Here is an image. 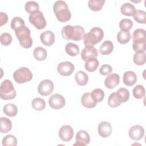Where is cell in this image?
I'll return each mask as SVG.
<instances>
[{
  "mask_svg": "<svg viewBox=\"0 0 146 146\" xmlns=\"http://www.w3.org/2000/svg\"><path fill=\"white\" fill-rule=\"evenodd\" d=\"M133 62L139 66L143 65L145 63L146 56L145 52H135L133 57Z\"/></svg>",
  "mask_w": 146,
  "mask_h": 146,
  "instance_id": "35",
  "label": "cell"
},
{
  "mask_svg": "<svg viewBox=\"0 0 146 146\" xmlns=\"http://www.w3.org/2000/svg\"><path fill=\"white\" fill-rule=\"evenodd\" d=\"M133 26V22L129 19H123L120 21L119 27L121 30L129 31Z\"/></svg>",
  "mask_w": 146,
  "mask_h": 146,
  "instance_id": "40",
  "label": "cell"
},
{
  "mask_svg": "<svg viewBox=\"0 0 146 146\" xmlns=\"http://www.w3.org/2000/svg\"><path fill=\"white\" fill-rule=\"evenodd\" d=\"M113 50V44L110 40L104 41L99 48V52L102 55H107L111 54Z\"/></svg>",
  "mask_w": 146,
  "mask_h": 146,
  "instance_id": "20",
  "label": "cell"
},
{
  "mask_svg": "<svg viewBox=\"0 0 146 146\" xmlns=\"http://www.w3.org/2000/svg\"><path fill=\"white\" fill-rule=\"evenodd\" d=\"M12 123L11 120L5 117L0 118V131L2 133H6L11 131Z\"/></svg>",
  "mask_w": 146,
  "mask_h": 146,
  "instance_id": "19",
  "label": "cell"
},
{
  "mask_svg": "<svg viewBox=\"0 0 146 146\" xmlns=\"http://www.w3.org/2000/svg\"><path fill=\"white\" fill-rule=\"evenodd\" d=\"M120 81V76L117 74H110L105 79L104 85L108 89L115 88Z\"/></svg>",
  "mask_w": 146,
  "mask_h": 146,
  "instance_id": "17",
  "label": "cell"
},
{
  "mask_svg": "<svg viewBox=\"0 0 146 146\" xmlns=\"http://www.w3.org/2000/svg\"><path fill=\"white\" fill-rule=\"evenodd\" d=\"M32 107L36 111H42L46 107L45 101L40 98H34L31 102Z\"/></svg>",
  "mask_w": 146,
  "mask_h": 146,
  "instance_id": "32",
  "label": "cell"
},
{
  "mask_svg": "<svg viewBox=\"0 0 146 146\" xmlns=\"http://www.w3.org/2000/svg\"><path fill=\"white\" fill-rule=\"evenodd\" d=\"M133 40H145V31L143 29H137L135 30L132 35Z\"/></svg>",
  "mask_w": 146,
  "mask_h": 146,
  "instance_id": "42",
  "label": "cell"
},
{
  "mask_svg": "<svg viewBox=\"0 0 146 146\" xmlns=\"http://www.w3.org/2000/svg\"><path fill=\"white\" fill-rule=\"evenodd\" d=\"M75 70L74 65L70 62H63L58 64L57 71L62 76H67L71 75Z\"/></svg>",
  "mask_w": 146,
  "mask_h": 146,
  "instance_id": "9",
  "label": "cell"
},
{
  "mask_svg": "<svg viewBox=\"0 0 146 146\" xmlns=\"http://www.w3.org/2000/svg\"><path fill=\"white\" fill-rule=\"evenodd\" d=\"M59 136L60 139L65 142L70 141L74 136V130L68 125H64L60 127L59 131Z\"/></svg>",
  "mask_w": 146,
  "mask_h": 146,
  "instance_id": "10",
  "label": "cell"
},
{
  "mask_svg": "<svg viewBox=\"0 0 146 146\" xmlns=\"http://www.w3.org/2000/svg\"><path fill=\"white\" fill-rule=\"evenodd\" d=\"M22 26H25V23L24 20L21 17H16L13 18L11 20L10 26L13 30H15L17 29Z\"/></svg>",
  "mask_w": 146,
  "mask_h": 146,
  "instance_id": "41",
  "label": "cell"
},
{
  "mask_svg": "<svg viewBox=\"0 0 146 146\" xmlns=\"http://www.w3.org/2000/svg\"><path fill=\"white\" fill-rule=\"evenodd\" d=\"M39 5L35 1H28L25 5V9L28 13L31 14L39 10Z\"/></svg>",
  "mask_w": 146,
  "mask_h": 146,
  "instance_id": "38",
  "label": "cell"
},
{
  "mask_svg": "<svg viewBox=\"0 0 146 146\" xmlns=\"http://www.w3.org/2000/svg\"><path fill=\"white\" fill-rule=\"evenodd\" d=\"M99 65V63L98 60L96 58H93L86 61L84 67L88 72H94L98 68Z\"/></svg>",
  "mask_w": 146,
  "mask_h": 146,
  "instance_id": "26",
  "label": "cell"
},
{
  "mask_svg": "<svg viewBox=\"0 0 146 146\" xmlns=\"http://www.w3.org/2000/svg\"><path fill=\"white\" fill-rule=\"evenodd\" d=\"M145 90L144 87H143V86L140 84L136 86L132 90V94L133 96L137 99H140L143 98L145 95Z\"/></svg>",
  "mask_w": 146,
  "mask_h": 146,
  "instance_id": "37",
  "label": "cell"
},
{
  "mask_svg": "<svg viewBox=\"0 0 146 146\" xmlns=\"http://www.w3.org/2000/svg\"><path fill=\"white\" fill-rule=\"evenodd\" d=\"M135 11L136 9L133 5L128 2L122 5L120 7L121 13L125 16H132Z\"/></svg>",
  "mask_w": 146,
  "mask_h": 146,
  "instance_id": "24",
  "label": "cell"
},
{
  "mask_svg": "<svg viewBox=\"0 0 146 146\" xmlns=\"http://www.w3.org/2000/svg\"><path fill=\"white\" fill-rule=\"evenodd\" d=\"M29 20L30 22L38 30L43 29L47 25L43 13L39 10L30 14L29 17Z\"/></svg>",
  "mask_w": 146,
  "mask_h": 146,
  "instance_id": "6",
  "label": "cell"
},
{
  "mask_svg": "<svg viewBox=\"0 0 146 146\" xmlns=\"http://www.w3.org/2000/svg\"><path fill=\"white\" fill-rule=\"evenodd\" d=\"M112 71V67L109 64H103L99 69V72L102 75H107L110 74Z\"/></svg>",
  "mask_w": 146,
  "mask_h": 146,
  "instance_id": "45",
  "label": "cell"
},
{
  "mask_svg": "<svg viewBox=\"0 0 146 146\" xmlns=\"http://www.w3.org/2000/svg\"><path fill=\"white\" fill-rule=\"evenodd\" d=\"M76 143L74 145L84 146L89 144L90 141V137L88 133L84 130H80L78 131L75 136Z\"/></svg>",
  "mask_w": 146,
  "mask_h": 146,
  "instance_id": "12",
  "label": "cell"
},
{
  "mask_svg": "<svg viewBox=\"0 0 146 146\" xmlns=\"http://www.w3.org/2000/svg\"><path fill=\"white\" fill-rule=\"evenodd\" d=\"M53 11L57 19L60 22H66L71 19V13L68 5L63 1H56L53 6Z\"/></svg>",
  "mask_w": 146,
  "mask_h": 146,
  "instance_id": "1",
  "label": "cell"
},
{
  "mask_svg": "<svg viewBox=\"0 0 146 146\" xmlns=\"http://www.w3.org/2000/svg\"><path fill=\"white\" fill-rule=\"evenodd\" d=\"M0 26H2L3 25L6 24L8 21V16L7 15L3 12L0 13Z\"/></svg>",
  "mask_w": 146,
  "mask_h": 146,
  "instance_id": "46",
  "label": "cell"
},
{
  "mask_svg": "<svg viewBox=\"0 0 146 146\" xmlns=\"http://www.w3.org/2000/svg\"><path fill=\"white\" fill-rule=\"evenodd\" d=\"M3 111L6 116L14 117L16 116L18 113V108L15 104L7 103L3 106Z\"/></svg>",
  "mask_w": 146,
  "mask_h": 146,
  "instance_id": "22",
  "label": "cell"
},
{
  "mask_svg": "<svg viewBox=\"0 0 146 146\" xmlns=\"http://www.w3.org/2000/svg\"><path fill=\"white\" fill-rule=\"evenodd\" d=\"M50 106L55 110H59L62 108L66 104L64 98L60 94H55L51 95L48 99Z\"/></svg>",
  "mask_w": 146,
  "mask_h": 146,
  "instance_id": "8",
  "label": "cell"
},
{
  "mask_svg": "<svg viewBox=\"0 0 146 146\" xmlns=\"http://www.w3.org/2000/svg\"><path fill=\"white\" fill-rule=\"evenodd\" d=\"M53 90V82L49 79L42 80L40 82L38 87V92L42 96H48L52 92Z\"/></svg>",
  "mask_w": 146,
  "mask_h": 146,
  "instance_id": "7",
  "label": "cell"
},
{
  "mask_svg": "<svg viewBox=\"0 0 146 146\" xmlns=\"http://www.w3.org/2000/svg\"><path fill=\"white\" fill-rule=\"evenodd\" d=\"M116 93L122 103H125L128 100L129 98V92L127 88L123 87L120 88L117 90Z\"/></svg>",
  "mask_w": 146,
  "mask_h": 146,
  "instance_id": "39",
  "label": "cell"
},
{
  "mask_svg": "<svg viewBox=\"0 0 146 146\" xmlns=\"http://www.w3.org/2000/svg\"><path fill=\"white\" fill-rule=\"evenodd\" d=\"M128 135L131 139L136 141L139 140L144 135V129L140 125H135L130 128L128 131Z\"/></svg>",
  "mask_w": 146,
  "mask_h": 146,
  "instance_id": "11",
  "label": "cell"
},
{
  "mask_svg": "<svg viewBox=\"0 0 146 146\" xmlns=\"http://www.w3.org/2000/svg\"><path fill=\"white\" fill-rule=\"evenodd\" d=\"M84 34L85 31L83 27L78 25L74 26L73 35L71 39L75 41H79L83 38Z\"/></svg>",
  "mask_w": 146,
  "mask_h": 146,
  "instance_id": "27",
  "label": "cell"
},
{
  "mask_svg": "<svg viewBox=\"0 0 146 146\" xmlns=\"http://www.w3.org/2000/svg\"><path fill=\"white\" fill-rule=\"evenodd\" d=\"M133 19L139 23H146V13L143 10H137L133 14Z\"/></svg>",
  "mask_w": 146,
  "mask_h": 146,
  "instance_id": "31",
  "label": "cell"
},
{
  "mask_svg": "<svg viewBox=\"0 0 146 146\" xmlns=\"http://www.w3.org/2000/svg\"><path fill=\"white\" fill-rule=\"evenodd\" d=\"M14 31L15 35L22 47L25 48H29L32 46L33 39L30 36L31 32L27 27L22 26Z\"/></svg>",
  "mask_w": 146,
  "mask_h": 146,
  "instance_id": "2",
  "label": "cell"
},
{
  "mask_svg": "<svg viewBox=\"0 0 146 146\" xmlns=\"http://www.w3.org/2000/svg\"><path fill=\"white\" fill-rule=\"evenodd\" d=\"M131 38V35L129 31L120 30L117 34V41L121 44H125L128 43Z\"/></svg>",
  "mask_w": 146,
  "mask_h": 146,
  "instance_id": "29",
  "label": "cell"
},
{
  "mask_svg": "<svg viewBox=\"0 0 146 146\" xmlns=\"http://www.w3.org/2000/svg\"><path fill=\"white\" fill-rule=\"evenodd\" d=\"M3 146H16L17 145V140L15 136L13 135H7L2 139Z\"/></svg>",
  "mask_w": 146,
  "mask_h": 146,
  "instance_id": "36",
  "label": "cell"
},
{
  "mask_svg": "<svg viewBox=\"0 0 146 146\" xmlns=\"http://www.w3.org/2000/svg\"><path fill=\"white\" fill-rule=\"evenodd\" d=\"M15 96L16 91L12 82L9 79L3 80L0 86V98L3 100H10Z\"/></svg>",
  "mask_w": 146,
  "mask_h": 146,
  "instance_id": "4",
  "label": "cell"
},
{
  "mask_svg": "<svg viewBox=\"0 0 146 146\" xmlns=\"http://www.w3.org/2000/svg\"><path fill=\"white\" fill-rule=\"evenodd\" d=\"M81 103L82 105L87 108H92L96 106L97 102L91 92L84 93L81 98Z\"/></svg>",
  "mask_w": 146,
  "mask_h": 146,
  "instance_id": "14",
  "label": "cell"
},
{
  "mask_svg": "<svg viewBox=\"0 0 146 146\" xmlns=\"http://www.w3.org/2000/svg\"><path fill=\"white\" fill-rule=\"evenodd\" d=\"M104 36L103 30L99 27H95L91 29L89 33L84 34L83 41L85 46H92L98 43L102 40Z\"/></svg>",
  "mask_w": 146,
  "mask_h": 146,
  "instance_id": "3",
  "label": "cell"
},
{
  "mask_svg": "<svg viewBox=\"0 0 146 146\" xmlns=\"http://www.w3.org/2000/svg\"><path fill=\"white\" fill-rule=\"evenodd\" d=\"M40 39L43 44L47 46H50L54 44L55 37L53 32L50 30H47L43 32L40 34Z\"/></svg>",
  "mask_w": 146,
  "mask_h": 146,
  "instance_id": "16",
  "label": "cell"
},
{
  "mask_svg": "<svg viewBox=\"0 0 146 146\" xmlns=\"http://www.w3.org/2000/svg\"><path fill=\"white\" fill-rule=\"evenodd\" d=\"M98 54V50L94 46H86L82 51L81 58L86 62L91 58H96Z\"/></svg>",
  "mask_w": 146,
  "mask_h": 146,
  "instance_id": "13",
  "label": "cell"
},
{
  "mask_svg": "<svg viewBox=\"0 0 146 146\" xmlns=\"http://www.w3.org/2000/svg\"><path fill=\"white\" fill-rule=\"evenodd\" d=\"M123 80L125 85L127 86H132L136 83L137 81V76L134 72L128 71L124 73Z\"/></svg>",
  "mask_w": 146,
  "mask_h": 146,
  "instance_id": "18",
  "label": "cell"
},
{
  "mask_svg": "<svg viewBox=\"0 0 146 146\" xmlns=\"http://www.w3.org/2000/svg\"><path fill=\"white\" fill-rule=\"evenodd\" d=\"M65 51L66 53L71 56H75L79 54V47L75 43L69 42L65 47Z\"/></svg>",
  "mask_w": 146,
  "mask_h": 146,
  "instance_id": "25",
  "label": "cell"
},
{
  "mask_svg": "<svg viewBox=\"0 0 146 146\" xmlns=\"http://www.w3.org/2000/svg\"><path fill=\"white\" fill-rule=\"evenodd\" d=\"M12 39H13L11 34L7 33H2L0 38L1 43L5 46H7L10 44L12 42Z\"/></svg>",
  "mask_w": 146,
  "mask_h": 146,
  "instance_id": "43",
  "label": "cell"
},
{
  "mask_svg": "<svg viewBox=\"0 0 146 146\" xmlns=\"http://www.w3.org/2000/svg\"><path fill=\"white\" fill-rule=\"evenodd\" d=\"M121 103L122 102L116 92L111 93L108 99V104L111 107L115 108L119 107Z\"/></svg>",
  "mask_w": 146,
  "mask_h": 146,
  "instance_id": "28",
  "label": "cell"
},
{
  "mask_svg": "<svg viewBox=\"0 0 146 146\" xmlns=\"http://www.w3.org/2000/svg\"><path fill=\"white\" fill-rule=\"evenodd\" d=\"M132 47L133 50L136 52H145L146 50V43L145 40H133Z\"/></svg>",
  "mask_w": 146,
  "mask_h": 146,
  "instance_id": "34",
  "label": "cell"
},
{
  "mask_svg": "<svg viewBox=\"0 0 146 146\" xmlns=\"http://www.w3.org/2000/svg\"><path fill=\"white\" fill-rule=\"evenodd\" d=\"M75 79L78 85L84 86L88 81V76L84 71H79L75 74Z\"/></svg>",
  "mask_w": 146,
  "mask_h": 146,
  "instance_id": "21",
  "label": "cell"
},
{
  "mask_svg": "<svg viewBox=\"0 0 146 146\" xmlns=\"http://www.w3.org/2000/svg\"><path fill=\"white\" fill-rule=\"evenodd\" d=\"M97 103L102 102L104 98V92L100 88H96L91 92Z\"/></svg>",
  "mask_w": 146,
  "mask_h": 146,
  "instance_id": "44",
  "label": "cell"
},
{
  "mask_svg": "<svg viewBox=\"0 0 146 146\" xmlns=\"http://www.w3.org/2000/svg\"><path fill=\"white\" fill-rule=\"evenodd\" d=\"M13 76L15 82L22 84L30 81L33 78V74L27 67H23L17 70Z\"/></svg>",
  "mask_w": 146,
  "mask_h": 146,
  "instance_id": "5",
  "label": "cell"
},
{
  "mask_svg": "<svg viewBox=\"0 0 146 146\" xmlns=\"http://www.w3.org/2000/svg\"><path fill=\"white\" fill-rule=\"evenodd\" d=\"M104 3V0H90L88 2V6L91 10L98 11L102 10Z\"/></svg>",
  "mask_w": 146,
  "mask_h": 146,
  "instance_id": "30",
  "label": "cell"
},
{
  "mask_svg": "<svg viewBox=\"0 0 146 146\" xmlns=\"http://www.w3.org/2000/svg\"><path fill=\"white\" fill-rule=\"evenodd\" d=\"M74 32V26L71 25H66L64 26L61 30V34L62 37L66 40H70L72 39Z\"/></svg>",
  "mask_w": 146,
  "mask_h": 146,
  "instance_id": "33",
  "label": "cell"
},
{
  "mask_svg": "<svg viewBox=\"0 0 146 146\" xmlns=\"http://www.w3.org/2000/svg\"><path fill=\"white\" fill-rule=\"evenodd\" d=\"M112 130L111 124L107 121L101 122L98 127V131L99 135L103 138L110 136L112 133Z\"/></svg>",
  "mask_w": 146,
  "mask_h": 146,
  "instance_id": "15",
  "label": "cell"
},
{
  "mask_svg": "<svg viewBox=\"0 0 146 146\" xmlns=\"http://www.w3.org/2000/svg\"><path fill=\"white\" fill-rule=\"evenodd\" d=\"M33 55L35 59L38 61L44 60L46 59L47 56V51L42 47H37L34 48Z\"/></svg>",
  "mask_w": 146,
  "mask_h": 146,
  "instance_id": "23",
  "label": "cell"
}]
</instances>
